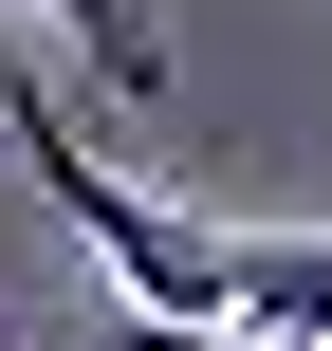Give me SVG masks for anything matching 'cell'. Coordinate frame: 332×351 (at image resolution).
<instances>
[{"mask_svg":"<svg viewBox=\"0 0 332 351\" xmlns=\"http://www.w3.org/2000/svg\"><path fill=\"white\" fill-rule=\"evenodd\" d=\"M55 351H222V333H185V315H129V296H111V315H74Z\"/></svg>","mask_w":332,"mask_h":351,"instance_id":"cell-2","label":"cell"},{"mask_svg":"<svg viewBox=\"0 0 332 351\" xmlns=\"http://www.w3.org/2000/svg\"><path fill=\"white\" fill-rule=\"evenodd\" d=\"M55 37H74L111 93H166V19H148V0H55Z\"/></svg>","mask_w":332,"mask_h":351,"instance_id":"cell-1","label":"cell"}]
</instances>
